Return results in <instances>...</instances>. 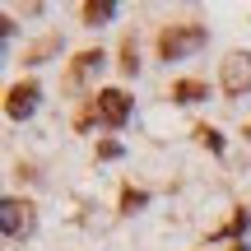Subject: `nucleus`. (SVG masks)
<instances>
[{
  "instance_id": "nucleus-3",
  "label": "nucleus",
  "mask_w": 251,
  "mask_h": 251,
  "mask_svg": "<svg viewBox=\"0 0 251 251\" xmlns=\"http://www.w3.org/2000/svg\"><path fill=\"white\" fill-rule=\"evenodd\" d=\"M224 89L228 93H247L251 89V56L247 51H233L224 61Z\"/></svg>"
},
{
  "instance_id": "nucleus-6",
  "label": "nucleus",
  "mask_w": 251,
  "mask_h": 251,
  "mask_svg": "<svg viewBox=\"0 0 251 251\" xmlns=\"http://www.w3.org/2000/svg\"><path fill=\"white\" fill-rule=\"evenodd\" d=\"M102 65V51H79L75 56V65H70V79H84L89 70H98Z\"/></svg>"
},
{
  "instance_id": "nucleus-5",
  "label": "nucleus",
  "mask_w": 251,
  "mask_h": 251,
  "mask_svg": "<svg viewBox=\"0 0 251 251\" xmlns=\"http://www.w3.org/2000/svg\"><path fill=\"white\" fill-rule=\"evenodd\" d=\"M33 102H37V84H33V79H28V84H14V89H9L5 112H9V117H28V112H33Z\"/></svg>"
},
{
  "instance_id": "nucleus-10",
  "label": "nucleus",
  "mask_w": 251,
  "mask_h": 251,
  "mask_svg": "<svg viewBox=\"0 0 251 251\" xmlns=\"http://www.w3.org/2000/svg\"><path fill=\"white\" fill-rule=\"evenodd\" d=\"M233 251H247V247H233Z\"/></svg>"
},
{
  "instance_id": "nucleus-2",
  "label": "nucleus",
  "mask_w": 251,
  "mask_h": 251,
  "mask_svg": "<svg viewBox=\"0 0 251 251\" xmlns=\"http://www.w3.org/2000/svg\"><path fill=\"white\" fill-rule=\"evenodd\" d=\"M93 107H98V121L102 126H121L130 117V98H126L121 89H102L98 98H93Z\"/></svg>"
},
{
  "instance_id": "nucleus-8",
  "label": "nucleus",
  "mask_w": 251,
  "mask_h": 251,
  "mask_svg": "<svg viewBox=\"0 0 251 251\" xmlns=\"http://www.w3.org/2000/svg\"><path fill=\"white\" fill-rule=\"evenodd\" d=\"M112 0H98V5H84V19H89V24H102V19H112Z\"/></svg>"
},
{
  "instance_id": "nucleus-1",
  "label": "nucleus",
  "mask_w": 251,
  "mask_h": 251,
  "mask_svg": "<svg viewBox=\"0 0 251 251\" xmlns=\"http://www.w3.org/2000/svg\"><path fill=\"white\" fill-rule=\"evenodd\" d=\"M196 47H205V28H200V24L168 28V33L158 37V56H163V61H181V56L196 51Z\"/></svg>"
},
{
  "instance_id": "nucleus-4",
  "label": "nucleus",
  "mask_w": 251,
  "mask_h": 251,
  "mask_svg": "<svg viewBox=\"0 0 251 251\" xmlns=\"http://www.w3.org/2000/svg\"><path fill=\"white\" fill-rule=\"evenodd\" d=\"M0 219H5V237H24L28 228H33V205L5 200V205H0Z\"/></svg>"
},
{
  "instance_id": "nucleus-9",
  "label": "nucleus",
  "mask_w": 251,
  "mask_h": 251,
  "mask_svg": "<svg viewBox=\"0 0 251 251\" xmlns=\"http://www.w3.org/2000/svg\"><path fill=\"white\" fill-rule=\"evenodd\" d=\"M196 135H200V140H205V144H209V149H224V140H219V135H214V130H209V126H200V130H196Z\"/></svg>"
},
{
  "instance_id": "nucleus-7",
  "label": "nucleus",
  "mask_w": 251,
  "mask_h": 251,
  "mask_svg": "<svg viewBox=\"0 0 251 251\" xmlns=\"http://www.w3.org/2000/svg\"><path fill=\"white\" fill-rule=\"evenodd\" d=\"M172 98H177V102H196V98H205V84H196V79H181L177 89H172Z\"/></svg>"
}]
</instances>
